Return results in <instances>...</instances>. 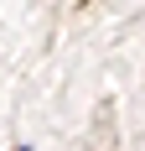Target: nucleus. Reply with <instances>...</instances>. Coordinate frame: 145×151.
Wrapping results in <instances>:
<instances>
[{
    "mask_svg": "<svg viewBox=\"0 0 145 151\" xmlns=\"http://www.w3.org/2000/svg\"><path fill=\"white\" fill-rule=\"evenodd\" d=\"M16 151H31V146H16Z\"/></svg>",
    "mask_w": 145,
    "mask_h": 151,
    "instance_id": "nucleus-1",
    "label": "nucleus"
}]
</instances>
